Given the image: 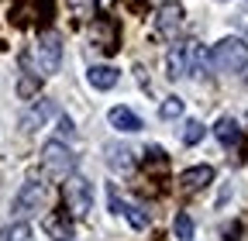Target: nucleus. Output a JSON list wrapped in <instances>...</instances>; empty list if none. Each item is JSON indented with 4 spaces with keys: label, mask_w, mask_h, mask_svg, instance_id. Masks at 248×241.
<instances>
[{
    "label": "nucleus",
    "mask_w": 248,
    "mask_h": 241,
    "mask_svg": "<svg viewBox=\"0 0 248 241\" xmlns=\"http://www.w3.org/2000/svg\"><path fill=\"white\" fill-rule=\"evenodd\" d=\"M107 120H110V124H114L117 131H124V135H135V131H141V117H138L131 107H110Z\"/></svg>",
    "instance_id": "9b49d317"
},
{
    "label": "nucleus",
    "mask_w": 248,
    "mask_h": 241,
    "mask_svg": "<svg viewBox=\"0 0 248 241\" xmlns=\"http://www.w3.org/2000/svg\"><path fill=\"white\" fill-rule=\"evenodd\" d=\"M0 241H35V231L24 221H14L7 227H0Z\"/></svg>",
    "instance_id": "dca6fc26"
},
{
    "label": "nucleus",
    "mask_w": 248,
    "mask_h": 241,
    "mask_svg": "<svg viewBox=\"0 0 248 241\" xmlns=\"http://www.w3.org/2000/svg\"><path fill=\"white\" fill-rule=\"evenodd\" d=\"M107 152H110V166L114 169H121V172H131L135 169V159H131L128 148H107Z\"/></svg>",
    "instance_id": "a211bd4d"
},
{
    "label": "nucleus",
    "mask_w": 248,
    "mask_h": 241,
    "mask_svg": "<svg viewBox=\"0 0 248 241\" xmlns=\"http://www.w3.org/2000/svg\"><path fill=\"white\" fill-rule=\"evenodd\" d=\"M183 17H186L183 4H176V0H166V4L155 11V31H159L166 42H176V35L183 31Z\"/></svg>",
    "instance_id": "423d86ee"
},
{
    "label": "nucleus",
    "mask_w": 248,
    "mask_h": 241,
    "mask_svg": "<svg viewBox=\"0 0 248 241\" xmlns=\"http://www.w3.org/2000/svg\"><path fill=\"white\" fill-rule=\"evenodd\" d=\"M203 124H200V120H186V128H183V141L186 145H197V141H203Z\"/></svg>",
    "instance_id": "aec40b11"
},
{
    "label": "nucleus",
    "mask_w": 248,
    "mask_h": 241,
    "mask_svg": "<svg viewBox=\"0 0 248 241\" xmlns=\"http://www.w3.org/2000/svg\"><path fill=\"white\" fill-rule=\"evenodd\" d=\"M38 86H42V76H38V73H24V76H21V83H17V93L28 100L31 93H38Z\"/></svg>",
    "instance_id": "6ab92c4d"
},
{
    "label": "nucleus",
    "mask_w": 248,
    "mask_h": 241,
    "mask_svg": "<svg viewBox=\"0 0 248 241\" xmlns=\"http://www.w3.org/2000/svg\"><path fill=\"white\" fill-rule=\"evenodd\" d=\"M172 234H176V241H193V217L186 214V210H179V214H176Z\"/></svg>",
    "instance_id": "f3484780"
},
{
    "label": "nucleus",
    "mask_w": 248,
    "mask_h": 241,
    "mask_svg": "<svg viewBox=\"0 0 248 241\" xmlns=\"http://www.w3.org/2000/svg\"><path fill=\"white\" fill-rule=\"evenodd\" d=\"M42 203H45V183H38V179H28V183L17 190L14 203H11V214H14L17 221H24V217H31V214H38Z\"/></svg>",
    "instance_id": "39448f33"
},
{
    "label": "nucleus",
    "mask_w": 248,
    "mask_h": 241,
    "mask_svg": "<svg viewBox=\"0 0 248 241\" xmlns=\"http://www.w3.org/2000/svg\"><path fill=\"white\" fill-rule=\"evenodd\" d=\"M31 59H35V73H42V76L59 73V62H62V38H59L55 31L38 35L35 48H31Z\"/></svg>",
    "instance_id": "7ed1b4c3"
},
{
    "label": "nucleus",
    "mask_w": 248,
    "mask_h": 241,
    "mask_svg": "<svg viewBox=\"0 0 248 241\" xmlns=\"http://www.w3.org/2000/svg\"><path fill=\"white\" fill-rule=\"evenodd\" d=\"M62 203L73 217H86V210L93 207V183L86 176H66V183H62Z\"/></svg>",
    "instance_id": "f03ea898"
},
{
    "label": "nucleus",
    "mask_w": 248,
    "mask_h": 241,
    "mask_svg": "<svg viewBox=\"0 0 248 241\" xmlns=\"http://www.w3.org/2000/svg\"><path fill=\"white\" fill-rule=\"evenodd\" d=\"M73 166H76V155H73V148H66L62 141H48L42 148V169H45V176L66 179L73 172Z\"/></svg>",
    "instance_id": "20e7f679"
},
{
    "label": "nucleus",
    "mask_w": 248,
    "mask_h": 241,
    "mask_svg": "<svg viewBox=\"0 0 248 241\" xmlns=\"http://www.w3.org/2000/svg\"><path fill=\"white\" fill-rule=\"evenodd\" d=\"M210 66L217 73H241L248 66V45L241 38H221L210 52Z\"/></svg>",
    "instance_id": "f257e3e1"
},
{
    "label": "nucleus",
    "mask_w": 248,
    "mask_h": 241,
    "mask_svg": "<svg viewBox=\"0 0 248 241\" xmlns=\"http://www.w3.org/2000/svg\"><path fill=\"white\" fill-rule=\"evenodd\" d=\"M86 79H90V86H93V90H114V86H117V79H121V73H117L114 66H90Z\"/></svg>",
    "instance_id": "ddd939ff"
},
{
    "label": "nucleus",
    "mask_w": 248,
    "mask_h": 241,
    "mask_svg": "<svg viewBox=\"0 0 248 241\" xmlns=\"http://www.w3.org/2000/svg\"><path fill=\"white\" fill-rule=\"evenodd\" d=\"M210 183H214V166H193L179 176V190H186V193H197Z\"/></svg>",
    "instance_id": "9d476101"
},
{
    "label": "nucleus",
    "mask_w": 248,
    "mask_h": 241,
    "mask_svg": "<svg viewBox=\"0 0 248 241\" xmlns=\"http://www.w3.org/2000/svg\"><path fill=\"white\" fill-rule=\"evenodd\" d=\"M193 45H197V42H176V48H169V55H166V69H169L172 79L190 76V66H193Z\"/></svg>",
    "instance_id": "0eeeda50"
},
{
    "label": "nucleus",
    "mask_w": 248,
    "mask_h": 241,
    "mask_svg": "<svg viewBox=\"0 0 248 241\" xmlns=\"http://www.w3.org/2000/svg\"><path fill=\"white\" fill-rule=\"evenodd\" d=\"M52 114H55V104H52V100H42L38 107H31V110L21 117V128H24V131H35V128H42V124H45Z\"/></svg>",
    "instance_id": "4468645a"
},
{
    "label": "nucleus",
    "mask_w": 248,
    "mask_h": 241,
    "mask_svg": "<svg viewBox=\"0 0 248 241\" xmlns=\"http://www.w3.org/2000/svg\"><path fill=\"white\" fill-rule=\"evenodd\" d=\"M214 138L221 141L224 148H238L241 145V128H238V120L234 117H221L214 124Z\"/></svg>",
    "instance_id": "f8f14e48"
},
{
    "label": "nucleus",
    "mask_w": 248,
    "mask_h": 241,
    "mask_svg": "<svg viewBox=\"0 0 248 241\" xmlns=\"http://www.w3.org/2000/svg\"><path fill=\"white\" fill-rule=\"evenodd\" d=\"M159 114H162V120H172V117H179V114H183V100H179V97H169V100L159 107Z\"/></svg>",
    "instance_id": "412c9836"
},
{
    "label": "nucleus",
    "mask_w": 248,
    "mask_h": 241,
    "mask_svg": "<svg viewBox=\"0 0 248 241\" xmlns=\"http://www.w3.org/2000/svg\"><path fill=\"white\" fill-rule=\"evenodd\" d=\"M90 38H93V45H97L100 52H117V24H114V17H97L93 21V28H90Z\"/></svg>",
    "instance_id": "6e6552de"
},
{
    "label": "nucleus",
    "mask_w": 248,
    "mask_h": 241,
    "mask_svg": "<svg viewBox=\"0 0 248 241\" xmlns=\"http://www.w3.org/2000/svg\"><path fill=\"white\" fill-rule=\"evenodd\" d=\"M110 210H114V214H124L135 231H145V227H148V214H145L141 207H135V203H128V200H121L117 190H110Z\"/></svg>",
    "instance_id": "1a4fd4ad"
},
{
    "label": "nucleus",
    "mask_w": 248,
    "mask_h": 241,
    "mask_svg": "<svg viewBox=\"0 0 248 241\" xmlns=\"http://www.w3.org/2000/svg\"><path fill=\"white\" fill-rule=\"evenodd\" d=\"M45 231H48L52 241H73V224L66 221V214L48 217V221H45Z\"/></svg>",
    "instance_id": "2eb2a0df"
}]
</instances>
